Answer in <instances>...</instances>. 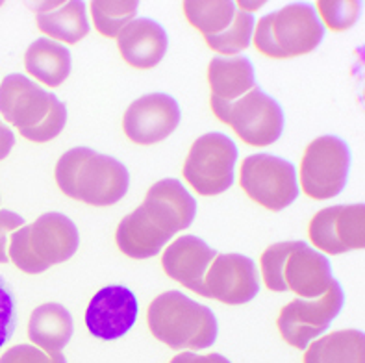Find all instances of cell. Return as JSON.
<instances>
[{
	"label": "cell",
	"mask_w": 365,
	"mask_h": 363,
	"mask_svg": "<svg viewBox=\"0 0 365 363\" xmlns=\"http://www.w3.org/2000/svg\"><path fill=\"white\" fill-rule=\"evenodd\" d=\"M61 193L89 206H113L128 193L130 173L115 158L88 147L71 148L56 163Z\"/></svg>",
	"instance_id": "6da1fadb"
},
{
	"label": "cell",
	"mask_w": 365,
	"mask_h": 363,
	"mask_svg": "<svg viewBox=\"0 0 365 363\" xmlns=\"http://www.w3.org/2000/svg\"><path fill=\"white\" fill-rule=\"evenodd\" d=\"M259 267L269 291H292L299 299H317L336 280L329 257L306 241L271 245L259 257Z\"/></svg>",
	"instance_id": "7a4b0ae2"
},
{
	"label": "cell",
	"mask_w": 365,
	"mask_h": 363,
	"mask_svg": "<svg viewBox=\"0 0 365 363\" xmlns=\"http://www.w3.org/2000/svg\"><path fill=\"white\" fill-rule=\"evenodd\" d=\"M147 324L158 341L175 350L210 349L219 336L215 313L182 291L158 295L147 310Z\"/></svg>",
	"instance_id": "3957f363"
},
{
	"label": "cell",
	"mask_w": 365,
	"mask_h": 363,
	"mask_svg": "<svg viewBox=\"0 0 365 363\" xmlns=\"http://www.w3.org/2000/svg\"><path fill=\"white\" fill-rule=\"evenodd\" d=\"M78 228L71 217L58 212L43 213L32 225L21 226L8 243L9 262L26 275H39L76 254Z\"/></svg>",
	"instance_id": "277c9868"
},
{
	"label": "cell",
	"mask_w": 365,
	"mask_h": 363,
	"mask_svg": "<svg viewBox=\"0 0 365 363\" xmlns=\"http://www.w3.org/2000/svg\"><path fill=\"white\" fill-rule=\"evenodd\" d=\"M324 39V26L314 6L295 2L267 14L255 26L252 41L258 52L273 60L310 54Z\"/></svg>",
	"instance_id": "5b68a950"
},
{
	"label": "cell",
	"mask_w": 365,
	"mask_h": 363,
	"mask_svg": "<svg viewBox=\"0 0 365 363\" xmlns=\"http://www.w3.org/2000/svg\"><path fill=\"white\" fill-rule=\"evenodd\" d=\"M210 108L221 123L228 124L237 138L250 147H269L282 138V106L256 86L234 102H222L210 97Z\"/></svg>",
	"instance_id": "8992f818"
},
{
	"label": "cell",
	"mask_w": 365,
	"mask_h": 363,
	"mask_svg": "<svg viewBox=\"0 0 365 363\" xmlns=\"http://www.w3.org/2000/svg\"><path fill=\"white\" fill-rule=\"evenodd\" d=\"M236 163V143L225 133L210 132L200 136L191 145L182 175L195 193L202 197H215L232 188Z\"/></svg>",
	"instance_id": "52a82bcc"
},
{
	"label": "cell",
	"mask_w": 365,
	"mask_h": 363,
	"mask_svg": "<svg viewBox=\"0 0 365 363\" xmlns=\"http://www.w3.org/2000/svg\"><path fill=\"white\" fill-rule=\"evenodd\" d=\"M351 148L338 136H321L306 147L297 173L299 188L314 200L338 197L347 185Z\"/></svg>",
	"instance_id": "ba28073f"
},
{
	"label": "cell",
	"mask_w": 365,
	"mask_h": 363,
	"mask_svg": "<svg viewBox=\"0 0 365 363\" xmlns=\"http://www.w3.org/2000/svg\"><path fill=\"white\" fill-rule=\"evenodd\" d=\"M240 185L250 200L269 212H282L301 193L295 165L273 154H252L241 161Z\"/></svg>",
	"instance_id": "9c48e42d"
},
{
	"label": "cell",
	"mask_w": 365,
	"mask_h": 363,
	"mask_svg": "<svg viewBox=\"0 0 365 363\" xmlns=\"http://www.w3.org/2000/svg\"><path fill=\"white\" fill-rule=\"evenodd\" d=\"M345 306V293L338 280H334L327 293L317 299H295L278 313L277 327L287 345L304 350L324 332Z\"/></svg>",
	"instance_id": "30bf717a"
},
{
	"label": "cell",
	"mask_w": 365,
	"mask_h": 363,
	"mask_svg": "<svg viewBox=\"0 0 365 363\" xmlns=\"http://www.w3.org/2000/svg\"><path fill=\"white\" fill-rule=\"evenodd\" d=\"M308 237L315 250L338 256L365 247V206L339 204L323 208L312 217Z\"/></svg>",
	"instance_id": "8fae6325"
},
{
	"label": "cell",
	"mask_w": 365,
	"mask_h": 363,
	"mask_svg": "<svg viewBox=\"0 0 365 363\" xmlns=\"http://www.w3.org/2000/svg\"><path fill=\"white\" fill-rule=\"evenodd\" d=\"M182 111L167 93H150L134 101L123 117V132L135 145L165 141L180 124Z\"/></svg>",
	"instance_id": "7c38bea8"
},
{
	"label": "cell",
	"mask_w": 365,
	"mask_h": 363,
	"mask_svg": "<svg viewBox=\"0 0 365 363\" xmlns=\"http://www.w3.org/2000/svg\"><path fill=\"white\" fill-rule=\"evenodd\" d=\"M58 101L54 93L24 74H8L0 83V116L14 124L23 138L46 119Z\"/></svg>",
	"instance_id": "4fadbf2b"
},
{
	"label": "cell",
	"mask_w": 365,
	"mask_h": 363,
	"mask_svg": "<svg viewBox=\"0 0 365 363\" xmlns=\"http://www.w3.org/2000/svg\"><path fill=\"white\" fill-rule=\"evenodd\" d=\"M259 293L255 260L243 254H217L204 278V297L228 306H241Z\"/></svg>",
	"instance_id": "5bb4252c"
},
{
	"label": "cell",
	"mask_w": 365,
	"mask_h": 363,
	"mask_svg": "<svg viewBox=\"0 0 365 363\" xmlns=\"http://www.w3.org/2000/svg\"><path fill=\"white\" fill-rule=\"evenodd\" d=\"M139 304L125 285H108L93 295L86 310V327L98 339L113 341L126 336L138 321Z\"/></svg>",
	"instance_id": "9a60e30c"
},
{
	"label": "cell",
	"mask_w": 365,
	"mask_h": 363,
	"mask_svg": "<svg viewBox=\"0 0 365 363\" xmlns=\"http://www.w3.org/2000/svg\"><path fill=\"white\" fill-rule=\"evenodd\" d=\"M145 217L167 237L187 230L197 217V200L180 180L165 178L148 188L141 204Z\"/></svg>",
	"instance_id": "2e32d148"
},
{
	"label": "cell",
	"mask_w": 365,
	"mask_h": 363,
	"mask_svg": "<svg viewBox=\"0 0 365 363\" xmlns=\"http://www.w3.org/2000/svg\"><path fill=\"white\" fill-rule=\"evenodd\" d=\"M215 256L217 250L197 235H180L163 250L162 267L169 278L204 297V278Z\"/></svg>",
	"instance_id": "e0dca14e"
},
{
	"label": "cell",
	"mask_w": 365,
	"mask_h": 363,
	"mask_svg": "<svg viewBox=\"0 0 365 363\" xmlns=\"http://www.w3.org/2000/svg\"><path fill=\"white\" fill-rule=\"evenodd\" d=\"M117 46L123 60L134 69H154L165 58L169 36L154 19H134L117 36Z\"/></svg>",
	"instance_id": "ac0fdd59"
},
{
	"label": "cell",
	"mask_w": 365,
	"mask_h": 363,
	"mask_svg": "<svg viewBox=\"0 0 365 363\" xmlns=\"http://www.w3.org/2000/svg\"><path fill=\"white\" fill-rule=\"evenodd\" d=\"M37 28L48 39L76 45L91 30L88 19V9L80 0L71 2H43L36 8Z\"/></svg>",
	"instance_id": "d6986e66"
},
{
	"label": "cell",
	"mask_w": 365,
	"mask_h": 363,
	"mask_svg": "<svg viewBox=\"0 0 365 363\" xmlns=\"http://www.w3.org/2000/svg\"><path fill=\"white\" fill-rule=\"evenodd\" d=\"M208 83L212 97L222 102L237 101L258 86L247 56H215L208 65Z\"/></svg>",
	"instance_id": "ffe728a7"
},
{
	"label": "cell",
	"mask_w": 365,
	"mask_h": 363,
	"mask_svg": "<svg viewBox=\"0 0 365 363\" xmlns=\"http://www.w3.org/2000/svg\"><path fill=\"white\" fill-rule=\"evenodd\" d=\"M24 69L48 88H60L73 69L71 51L54 39L39 37L24 52Z\"/></svg>",
	"instance_id": "44dd1931"
},
{
	"label": "cell",
	"mask_w": 365,
	"mask_h": 363,
	"mask_svg": "<svg viewBox=\"0 0 365 363\" xmlns=\"http://www.w3.org/2000/svg\"><path fill=\"white\" fill-rule=\"evenodd\" d=\"M73 315L58 302L37 306L28 321V337L46 352H61L73 337Z\"/></svg>",
	"instance_id": "7402d4cb"
},
{
	"label": "cell",
	"mask_w": 365,
	"mask_h": 363,
	"mask_svg": "<svg viewBox=\"0 0 365 363\" xmlns=\"http://www.w3.org/2000/svg\"><path fill=\"white\" fill-rule=\"evenodd\" d=\"M171 241L165 234L158 230L153 223L145 217L141 208H135L134 212L119 223L115 232V243L125 256L134 260H147L160 254L163 247Z\"/></svg>",
	"instance_id": "603a6c76"
},
{
	"label": "cell",
	"mask_w": 365,
	"mask_h": 363,
	"mask_svg": "<svg viewBox=\"0 0 365 363\" xmlns=\"http://www.w3.org/2000/svg\"><path fill=\"white\" fill-rule=\"evenodd\" d=\"M302 363H365L364 332L338 330L312 341Z\"/></svg>",
	"instance_id": "cb8c5ba5"
},
{
	"label": "cell",
	"mask_w": 365,
	"mask_h": 363,
	"mask_svg": "<svg viewBox=\"0 0 365 363\" xmlns=\"http://www.w3.org/2000/svg\"><path fill=\"white\" fill-rule=\"evenodd\" d=\"M237 14L236 2L213 0V2H184V15L187 23L197 28L204 37L217 36L232 24Z\"/></svg>",
	"instance_id": "d4e9b609"
},
{
	"label": "cell",
	"mask_w": 365,
	"mask_h": 363,
	"mask_svg": "<svg viewBox=\"0 0 365 363\" xmlns=\"http://www.w3.org/2000/svg\"><path fill=\"white\" fill-rule=\"evenodd\" d=\"M93 24L97 32L110 39H117L120 30L128 23H132L139 11V4L135 0H125V2H106V0H93L89 4Z\"/></svg>",
	"instance_id": "484cf974"
},
{
	"label": "cell",
	"mask_w": 365,
	"mask_h": 363,
	"mask_svg": "<svg viewBox=\"0 0 365 363\" xmlns=\"http://www.w3.org/2000/svg\"><path fill=\"white\" fill-rule=\"evenodd\" d=\"M256 19L252 14H245L237 9L236 17L232 21L230 26L225 32L217 34V36L204 37L206 45L212 48L213 52H217L221 56H237L252 43V36H255Z\"/></svg>",
	"instance_id": "4316f807"
},
{
	"label": "cell",
	"mask_w": 365,
	"mask_h": 363,
	"mask_svg": "<svg viewBox=\"0 0 365 363\" xmlns=\"http://www.w3.org/2000/svg\"><path fill=\"white\" fill-rule=\"evenodd\" d=\"M315 6L319 9L323 23L332 32H345V30L354 26L361 9V2H358V0H338V2L321 0Z\"/></svg>",
	"instance_id": "83f0119b"
},
{
	"label": "cell",
	"mask_w": 365,
	"mask_h": 363,
	"mask_svg": "<svg viewBox=\"0 0 365 363\" xmlns=\"http://www.w3.org/2000/svg\"><path fill=\"white\" fill-rule=\"evenodd\" d=\"M15 328H17V308H15L14 291L0 276V349L14 337Z\"/></svg>",
	"instance_id": "f1b7e54d"
},
{
	"label": "cell",
	"mask_w": 365,
	"mask_h": 363,
	"mask_svg": "<svg viewBox=\"0 0 365 363\" xmlns=\"http://www.w3.org/2000/svg\"><path fill=\"white\" fill-rule=\"evenodd\" d=\"M65 123H67V106L61 101H58V104L52 108L46 119L32 132H28L24 138L32 143H48L63 132Z\"/></svg>",
	"instance_id": "f546056e"
},
{
	"label": "cell",
	"mask_w": 365,
	"mask_h": 363,
	"mask_svg": "<svg viewBox=\"0 0 365 363\" xmlns=\"http://www.w3.org/2000/svg\"><path fill=\"white\" fill-rule=\"evenodd\" d=\"M0 363H67L61 352H46L36 345H15L0 356Z\"/></svg>",
	"instance_id": "4dcf8cb0"
},
{
	"label": "cell",
	"mask_w": 365,
	"mask_h": 363,
	"mask_svg": "<svg viewBox=\"0 0 365 363\" xmlns=\"http://www.w3.org/2000/svg\"><path fill=\"white\" fill-rule=\"evenodd\" d=\"M24 226V219L9 210H0V263H8V243L14 232Z\"/></svg>",
	"instance_id": "1f68e13d"
},
{
	"label": "cell",
	"mask_w": 365,
	"mask_h": 363,
	"mask_svg": "<svg viewBox=\"0 0 365 363\" xmlns=\"http://www.w3.org/2000/svg\"><path fill=\"white\" fill-rule=\"evenodd\" d=\"M169 363H232L225 356L212 352V354H197V352H180Z\"/></svg>",
	"instance_id": "d6a6232c"
},
{
	"label": "cell",
	"mask_w": 365,
	"mask_h": 363,
	"mask_svg": "<svg viewBox=\"0 0 365 363\" xmlns=\"http://www.w3.org/2000/svg\"><path fill=\"white\" fill-rule=\"evenodd\" d=\"M15 145V133L14 130L9 128L8 124L0 121V161L8 158V154L11 152Z\"/></svg>",
	"instance_id": "836d02e7"
},
{
	"label": "cell",
	"mask_w": 365,
	"mask_h": 363,
	"mask_svg": "<svg viewBox=\"0 0 365 363\" xmlns=\"http://www.w3.org/2000/svg\"><path fill=\"white\" fill-rule=\"evenodd\" d=\"M237 8H241V11H245V14H252L256 8H262L264 2H256V4H250V2H236Z\"/></svg>",
	"instance_id": "e575fe53"
}]
</instances>
